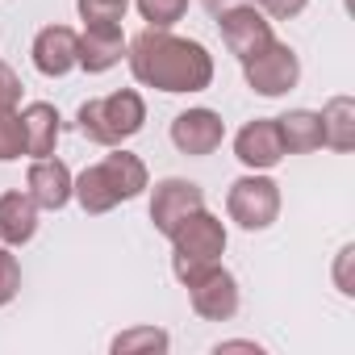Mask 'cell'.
<instances>
[{
	"label": "cell",
	"instance_id": "cell-21",
	"mask_svg": "<svg viewBox=\"0 0 355 355\" xmlns=\"http://www.w3.org/2000/svg\"><path fill=\"white\" fill-rule=\"evenodd\" d=\"M84 26H121L130 0H76Z\"/></svg>",
	"mask_w": 355,
	"mask_h": 355
},
{
	"label": "cell",
	"instance_id": "cell-11",
	"mask_svg": "<svg viewBox=\"0 0 355 355\" xmlns=\"http://www.w3.org/2000/svg\"><path fill=\"white\" fill-rule=\"evenodd\" d=\"M234 159L247 171H272L284 159V142H280V125L276 117H255L234 134Z\"/></svg>",
	"mask_w": 355,
	"mask_h": 355
},
{
	"label": "cell",
	"instance_id": "cell-15",
	"mask_svg": "<svg viewBox=\"0 0 355 355\" xmlns=\"http://www.w3.org/2000/svg\"><path fill=\"white\" fill-rule=\"evenodd\" d=\"M21 134H26V155H30V159H46V155H55L59 134H63V117H59V109L46 105V101L26 105V109H21Z\"/></svg>",
	"mask_w": 355,
	"mask_h": 355
},
{
	"label": "cell",
	"instance_id": "cell-13",
	"mask_svg": "<svg viewBox=\"0 0 355 355\" xmlns=\"http://www.w3.org/2000/svg\"><path fill=\"white\" fill-rule=\"evenodd\" d=\"M71 184H76V175H71V167L63 163V159H55V155H46V159H34L30 163V171H26V193L34 197V205L38 209H63L67 201H71Z\"/></svg>",
	"mask_w": 355,
	"mask_h": 355
},
{
	"label": "cell",
	"instance_id": "cell-27",
	"mask_svg": "<svg viewBox=\"0 0 355 355\" xmlns=\"http://www.w3.org/2000/svg\"><path fill=\"white\" fill-rule=\"evenodd\" d=\"M234 5H247V0H201V9H205L209 17H222V13L234 9Z\"/></svg>",
	"mask_w": 355,
	"mask_h": 355
},
{
	"label": "cell",
	"instance_id": "cell-23",
	"mask_svg": "<svg viewBox=\"0 0 355 355\" xmlns=\"http://www.w3.org/2000/svg\"><path fill=\"white\" fill-rule=\"evenodd\" d=\"M17 293H21V263H17L13 247L0 243V309H5Z\"/></svg>",
	"mask_w": 355,
	"mask_h": 355
},
{
	"label": "cell",
	"instance_id": "cell-17",
	"mask_svg": "<svg viewBox=\"0 0 355 355\" xmlns=\"http://www.w3.org/2000/svg\"><path fill=\"white\" fill-rule=\"evenodd\" d=\"M318 117H322V146L347 155L355 146V101L351 96H330Z\"/></svg>",
	"mask_w": 355,
	"mask_h": 355
},
{
	"label": "cell",
	"instance_id": "cell-7",
	"mask_svg": "<svg viewBox=\"0 0 355 355\" xmlns=\"http://www.w3.org/2000/svg\"><path fill=\"white\" fill-rule=\"evenodd\" d=\"M184 288H189V301H193L197 318H205V322H230V318L239 313V305H243L239 280H234V272H226L222 263L201 268L193 280H184Z\"/></svg>",
	"mask_w": 355,
	"mask_h": 355
},
{
	"label": "cell",
	"instance_id": "cell-6",
	"mask_svg": "<svg viewBox=\"0 0 355 355\" xmlns=\"http://www.w3.org/2000/svg\"><path fill=\"white\" fill-rule=\"evenodd\" d=\"M243 80H247V88H251L255 96L276 101V96H284V92L297 88V80H301V59H297V51H293L288 42H276V38H272L259 55L243 59Z\"/></svg>",
	"mask_w": 355,
	"mask_h": 355
},
{
	"label": "cell",
	"instance_id": "cell-10",
	"mask_svg": "<svg viewBox=\"0 0 355 355\" xmlns=\"http://www.w3.org/2000/svg\"><path fill=\"white\" fill-rule=\"evenodd\" d=\"M222 138H226V121H222V113H214L205 105L175 113V121H171V146L180 155H189V159L214 155L222 146Z\"/></svg>",
	"mask_w": 355,
	"mask_h": 355
},
{
	"label": "cell",
	"instance_id": "cell-3",
	"mask_svg": "<svg viewBox=\"0 0 355 355\" xmlns=\"http://www.w3.org/2000/svg\"><path fill=\"white\" fill-rule=\"evenodd\" d=\"M80 121V134L96 146H121L125 138H134L142 125H146V101L134 92V88H117L109 96H92L80 105L76 113Z\"/></svg>",
	"mask_w": 355,
	"mask_h": 355
},
{
	"label": "cell",
	"instance_id": "cell-22",
	"mask_svg": "<svg viewBox=\"0 0 355 355\" xmlns=\"http://www.w3.org/2000/svg\"><path fill=\"white\" fill-rule=\"evenodd\" d=\"M26 155V134H21V113L5 109L0 113V163H13Z\"/></svg>",
	"mask_w": 355,
	"mask_h": 355
},
{
	"label": "cell",
	"instance_id": "cell-8",
	"mask_svg": "<svg viewBox=\"0 0 355 355\" xmlns=\"http://www.w3.org/2000/svg\"><path fill=\"white\" fill-rule=\"evenodd\" d=\"M205 209V189L197 180H184V175H167L150 189V222L155 230L167 239L175 226H180L189 214Z\"/></svg>",
	"mask_w": 355,
	"mask_h": 355
},
{
	"label": "cell",
	"instance_id": "cell-18",
	"mask_svg": "<svg viewBox=\"0 0 355 355\" xmlns=\"http://www.w3.org/2000/svg\"><path fill=\"white\" fill-rule=\"evenodd\" d=\"M276 125H280L284 155H309L322 146V117L313 109H288L284 117H276Z\"/></svg>",
	"mask_w": 355,
	"mask_h": 355
},
{
	"label": "cell",
	"instance_id": "cell-12",
	"mask_svg": "<svg viewBox=\"0 0 355 355\" xmlns=\"http://www.w3.org/2000/svg\"><path fill=\"white\" fill-rule=\"evenodd\" d=\"M30 55L46 80H63L71 67H80V34L71 26H46V30H38Z\"/></svg>",
	"mask_w": 355,
	"mask_h": 355
},
{
	"label": "cell",
	"instance_id": "cell-28",
	"mask_svg": "<svg viewBox=\"0 0 355 355\" xmlns=\"http://www.w3.org/2000/svg\"><path fill=\"white\" fill-rule=\"evenodd\" d=\"M218 351H259V343H251V338H226V343H218Z\"/></svg>",
	"mask_w": 355,
	"mask_h": 355
},
{
	"label": "cell",
	"instance_id": "cell-4",
	"mask_svg": "<svg viewBox=\"0 0 355 355\" xmlns=\"http://www.w3.org/2000/svg\"><path fill=\"white\" fill-rule=\"evenodd\" d=\"M167 239H171V272H175L180 284L193 280L201 268L222 263V255H226V226L209 209L189 214Z\"/></svg>",
	"mask_w": 355,
	"mask_h": 355
},
{
	"label": "cell",
	"instance_id": "cell-26",
	"mask_svg": "<svg viewBox=\"0 0 355 355\" xmlns=\"http://www.w3.org/2000/svg\"><path fill=\"white\" fill-rule=\"evenodd\" d=\"M351 259H355V247L347 243V247L338 251V268H334V280H338V293H343V297L355 293V284H351V276H347V263H351Z\"/></svg>",
	"mask_w": 355,
	"mask_h": 355
},
{
	"label": "cell",
	"instance_id": "cell-20",
	"mask_svg": "<svg viewBox=\"0 0 355 355\" xmlns=\"http://www.w3.org/2000/svg\"><path fill=\"white\" fill-rule=\"evenodd\" d=\"M134 9L142 13V21L150 30H171L175 21H184L189 0H134Z\"/></svg>",
	"mask_w": 355,
	"mask_h": 355
},
{
	"label": "cell",
	"instance_id": "cell-2",
	"mask_svg": "<svg viewBox=\"0 0 355 355\" xmlns=\"http://www.w3.org/2000/svg\"><path fill=\"white\" fill-rule=\"evenodd\" d=\"M150 189V171L138 155L121 150V146H109V155L92 167H84L71 184V197L80 201L84 214H109L117 209L121 201H134Z\"/></svg>",
	"mask_w": 355,
	"mask_h": 355
},
{
	"label": "cell",
	"instance_id": "cell-14",
	"mask_svg": "<svg viewBox=\"0 0 355 355\" xmlns=\"http://www.w3.org/2000/svg\"><path fill=\"white\" fill-rule=\"evenodd\" d=\"M125 34L121 26H84L80 34V67L88 76H105L109 67H117L125 59Z\"/></svg>",
	"mask_w": 355,
	"mask_h": 355
},
{
	"label": "cell",
	"instance_id": "cell-25",
	"mask_svg": "<svg viewBox=\"0 0 355 355\" xmlns=\"http://www.w3.org/2000/svg\"><path fill=\"white\" fill-rule=\"evenodd\" d=\"M21 105V76L0 59V113L5 109H17Z\"/></svg>",
	"mask_w": 355,
	"mask_h": 355
},
{
	"label": "cell",
	"instance_id": "cell-24",
	"mask_svg": "<svg viewBox=\"0 0 355 355\" xmlns=\"http://www.w3.org/2000/svg\"><path fill=\"white\" fill-rule=\"evenodd\" d=\"M251 5H255L263 17H272V21H288V17H301V13H305L309 0H251Z\"/></svg>",
	"mask_w": 355,
	"mask_h": 355
},
{
	"label": "cell",
	"instance_id": "cell-19",
	"mask_svg": "<svg viewBox=\"0 0 355 355\" xmlns=\"http://www.w3.org/2000/svg\"><path fill=\"white\" fill-rule=\"evenodd\" d=\"M171 347V334L159 330V326H134V330H121L109 351L113 355H155V351H167Z\"/></svg>",
	"mask_w": 355,
	"mask_h": 355
},
{
	"label": "cell",
	"instance_id": "cell-16",
	"mask_svg": "<svg viewBox=\"0 0 355 355\" xmlns=\"http://www.w3.org/2000/svg\"><path fill=\"white\" fill-rule=\"evenodd\" d=\"M38 214L42 209L34 205L30 193H21V189L5 193L0 197V243L5 247H26L38 234Z\"/></svg>",
	"mask_w": 355,
	"mask_h": 355
},
{
	"label": "cell",
	"instance_id": "cell-1",
	"mask_svg": "<svg viewBox=\"0 0 355 355\" xmlns=\"http://www.w3.org/2000/svg\"><path fill=\"white\" fill-rule=\"evenodd\" d=\"M125 63L142 88L159 92H205L214 84V55L197 38L171 30H142L125 42Z\"/></svg>",
	"mask_w": 355,
	"mask_h": 355
},
{
	"label": "cell",
	"instance_id": "cell-5",
	"mask_svg": "<svg viewBox=\"0 0 355 355\" xmlns=\"http://www.w3.org/2000/svg\"><path fill=\"white\" fill-rule=\"evenodd\" d=\"M226 214L243 230H268L280 218V184L268 171H247L226 193Z\"/></svg>",
	"mask_w": 355,
	"mask_h": 355
},
{
	"label": "cell",
	"instance_id": "cell-9",
	"mask_svg": "<svg viewBox=\"0 0 355 355\" xmlns=\"http://www.w3.org/2000/svg\"><path fill=\"white\" fill-rule=\"evenodd\" d=\"M218 21V30H222V42H226V51L243 63V59H251V55H259L276 34H272V17H263L251 0L247 5H234V9H226L222 17H214Z\"/></svg>",
	"mask_w": 355,
	"mask_h": 355
}]
</instances>
